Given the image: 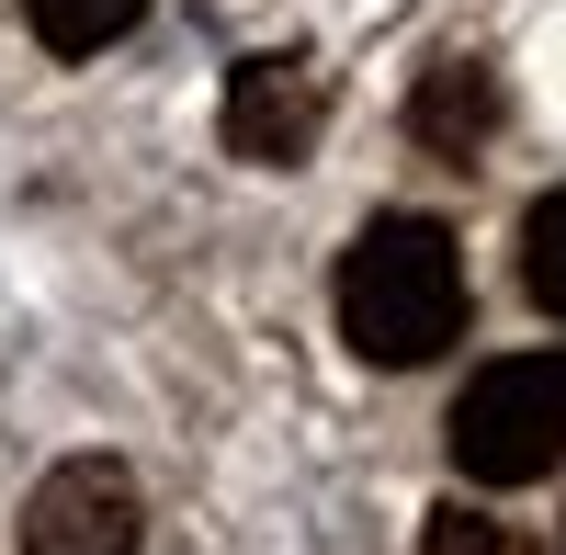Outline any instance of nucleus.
Wrapping results in <instances>:
<instances>
[{
  "label": "nucleus",
  "instance_id": "obj_1",
  "mask_svg": "<svg viewBox=\"0 0 566 555\" xmlns=\"http://www.w3.org/2000/svg\"><path fill=\"white\" fill-rule=\"evenodd\" d=\"M340 341L374 375H419L464 341V250L442 216H374L340 250Z\"/></svg>",
  "mask_w": 566,
  "mask_h": 555
},
{
  "label": "nucleus",
  "instance_id": "obj_2",
  "mask_svg": "<svg viewBox=\"0 0 566 555\" xmlns=\"http://www.w3.org/2000/svg\"><path fill=\"white\" fill-rule=\"evenodd\" d=\"M442 442H453L464 488H533V477H555L566 465V341L488 363V375L453 397Z\"/></svg>",
  "mask_w": 566,
  "mask_h": 555
},
{
  "label": "nucleus",
  "instance_id": "obj_3",
  "mask_svg": "<svg viewBox=\"0 0 566 555\" xmlns=\"http://www.w3.org/2000/svg\"><path fill=\"white\" fill-rule=\"evenodd\" d=\"M328 136V69L306 45H283V57H239L227 80V148L250 170H306Z\"/></svg>",
  "mask_w": 566,
  "mask_h": 555
},
{
  "label": "nucleus",
  "instance_id": "obj_4",
  "mask_svg": "<svg viewBox=\"0 0 566 555\" xmlns=\"http://www.w3.org/2000/svg\"><path fill=\"white\" fill-rule=\"evenodd\" d=\"M136 544H148V499L114 453H69L23 499V555H136Z\"/></svg>",
  "mask_w": 566,
  "mask_h": 555
},
{
  "label": "nucleus",
  "instance_id": "obj_5",
  "mask_svg": "<svg viewBox=\"0 0 566 555\" xmlns=\"http://www.w3.org/2000/svg\"><path fill=\"white\" fill-rule=\"evenodd\" d=\"M499 125H510V91H499V69L488 57H431L419 69V91H408V136L431 159H488L499 148Z\"/></svg>",
  "mask_w": 566,
  "mask_h": 555
},
{
  "label": "nucleus",
  "instance_id": "obj_6",
  "mask_svg": "<svg viewBox=\"0 0 566 555\" xmlns=\"http://www.w3.org/2000/svg\"><path fill=\"white\" fill-rule=\"evenodd\" d=\"M136 12H148V0H23L45 57H103L114 34H136Z\"/></svg>",
  "mask_w": 566,
  "mask_h": 555
},
{
  "label": "nucleus",
  "instance_id": "obj_7",
  "mask_svg": "<svg viewBox=\"0 0 566 555\" xmlns=\"http://www.w3.org/2000/svg\"><path fill=\"white\" fill-rule=\"evenodd\" d=\"M522 295H533L544 317H566V181L522 216Z\"/></svg>",
  "mask_w": 566,
  "mask_h": 555
},
{
  "label": "nucleus",
  "instance_id": "obj_8",
  "mask_svg": "<svg viewBox=\"0 0 566 555\" xmlns=\"http://www.w3.org/2000/svg\"><path fill=\"white\" fill-rule=\"evenodd\" d=\"M419 555H533V544L510 533L499 511H464V499H442V511L419 522Z\"/></svg>",
  "mask_w": 566,
  "mask_h": 555
}]
</instances>
